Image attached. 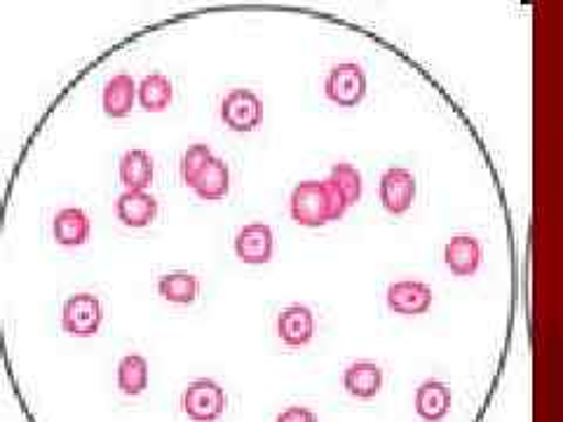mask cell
<instances>
[{
	"mask_svg": "<svg viewBox=\"0 0 563 422\" xmlns=\"http://www.w3.org/2000/svg\"><path fill=\"white\" fill-rule=\"evenodd\" d=\"M291 219L303 227H322L333 221L327 181H306L291 192Z\"/></svg>",
	"mask_w": 563,
	"mask_h": 422,
	"instance_id": "1",
	"label": "cell"
},
{
	"mask_svg": "<svg viewBox=\"0 0 563 422\" xmlns=\"http://www.w3.org/2000/svg\"><path fill=\"white\" fill-rule=\"evenodd\" d=\"M228 407L225 390L209 378L192 380L181 395V409L190 422H217Z\"/></svg>",
	"mask_w": 563,
	"mask_h": 422,
	"instance_id": "2",
	"label": "cell"
},
{
	"mask_svg": "<svg viewBox=\"0 0 563 422\" xmlns=\"http://www.w3.org/2000/svg\"><path fill=\"white\" fill-rule=\"evenodd\" d=\"M103 322L101 301L92 293L70 296L62 310V329L74 338H92Z\"/></svg>",
	"mask_w": 563,
	"mask_h": 422,
	"instance_id": "3",
	"label": "cell"
},
{
	"mask_svg": "<svg viewBox=\"0 0 563 422\" xmlns=\"http://www.w3.org/2000/svg\"><path fill=\"white\" fill-rule=\"evenodd\" d=\"M324 92L329 101L343 106V109H355L357 103L364 101L366 97V74L360 64H339L331 68V74L327 76L324 82Z\"/></svg>",
	"mask_w": 563,
	"mask_h": 422,
	"instance_id": "4",
	"label": "cell"
},
{
	"mask_svg": "<svg viewBox=\"0 0 563 422\" xmlns=\"http://www.w3.org/2000/svg\"><path fill=\"white\" fill-rule=\"evenodd\" d=\"M221 120L233 132H254L263 120V103L252 90H233L221 103Z\"/></svg>",
	"mask_w": 563,
	"mask_h": 422,
	"instance_id": "5",
	"label": "cell"
},
{
	"mask_svg": "<svg viewBox=\"0 0 563 422\" xmlns=\"http://www.w3.org/2000/svg\"><path fill=\"white\" fill-rule=\"evenodd\" d=\"M380 202L385 211H390L395 216L407 214L416 198V176L409 169L393 167L380 176Z\"/></svg>",
	"mask_w": 563,
	"mask_h": 422,
	"instance_id": "6",
	"label": "cell"
},
{
	"mask_svg": "<svg viewBox=\"0 0 563 422\" xmlns=\"http://www.w3.org/2000/svg\"><path fill=\"white\" fill-rule=\"evenodd\" d=\"M273 231L266 223L244 225L235 237V254L246 266H263L273 258Z\"/></svg>",
	"mask_w": 563,
	"mask_h": 422,
	"instance_id": "7",
	"label": "cell"
},
{
	"mask_svg": "<svg viewBox=\"0 0 563 422\" xmlns=\"http://www.w3.org/2000/svg\"><path fill=\"white\" fill-rule=\"evenodd\" d=\"M277 336L287 347H306L314 336V316L306 306H289L277 316Z\"/></svg>",
	"mask_w": 563,
	"mask_h": 422,
	"instance_id": "8",
	"label": "cell"
},
{
	"mask_svg": "<svg viewBox=\"0 0 563 422\" xmlns=\"http://www.w3.org/2000/svg\"><path fill=\"white\" fill-rule=\"evenodd\" d=\"M387 306L397 314H422L432 306V289L428 285H422V281H395V285L387 289Z\"/></svg>",
	"mask_w": 563,
	"mask_h": 422,
	"instance_id": "9",
	"label": "cell"
},
{
	"mask_svg": "<svg viewBox=\"0 0 563 422\" xmlns=\"http://www.w3.org/2000/svg\"><path fill=\"white\" fill-rule=\"evenodd\" d=\"M161 204L148 192L125 190L115 202V216L122 225L128 227H146L155 221Z\"/></svg>",
	"mask_w": 563,
	"mask_h": 422,
	"instance_id": "10",
	"label": "cell"
},
{
	"mask_svg": "<svg viewBox=\"0 0 563 422\" xmlns=\"http://www.w3.org/2000/svg\"><path fill=\"white\" fill-rule=\"evenodd\" d=\"M444 260H446L449 270L457 277L474 275L482 266V244H479V240L472 237V235L453 237L444 249Z\"/></svg>",
	"mask_w": 563,
	"mask_h": 422,
	"instance_id": "11",
	"label": "cell"
},
{
	"mask_svg": "<svg viewBox=\"0 0 563 422\" xmlns=\"http://www.w3.org/2000/svg\"><path fill=\"white\" fill-rule=\"evenodd\" d=\"M416 413L426 422H442L451 411V390L439 380H426L416 390Z\"/></svg>",
	"mask_w": 563,
	"mask_h": 422,
	"instance_id": "12",
	"label": "cell"
},
{
	"mask_svg": "<svg viewBox=\"0 0 563 422\" xmlns=\"http://www.w3.org/2000/svg\"><path fill=\"white\" fill-rule=\"evenodd\" d=\"M343 387L355 399H374L383 390V371L374 362H355L345 368Z\"/></svg>",
	"mask_w": 563,
	"mask_h": 422,
	"instance_id": "13",
	"label": "cell"
},
{
	"mask_svg": "<svg viewBox=\"0 0 563 422\" xmlns=\"http://www.w3.org/2000/svg\"><path fill=\"white\" fill-rule=\"evenodd\" d=\"M120 181L128 190H136V192H146V188L153 184L155 176V165L153 157L146 151H128L122 155L120 160Z\"/></svg>",
	"mask_w": 563,
	"mask_h": 422,
	"instance_id": "14",
	"label": "cell"
},
{
	"mask_svg": "<svg viewBox=\"0 0 563 422\" xmlns=\"http://www.w3.org/2000/svg\"><path fill=\"white\" fill-rule=\"evenodd\" d=\"M136 95H139V87L132 76L128 74L113 76L103 87V99H101L103 113L109 118H125L132 111Z\"/></svg>",
	"mask_w": 563,
	"mask_h": 422,
	"instance_id": "15",
	"label": "cell"
},
{
	"mask_svg": "<svg viewBox=\"0 0 563 422\" xmlns=\"http://www.w3.org/2000/svg\"><path fill=\"white\" fill-rule=\"evenodd\" d=\"M52 233L62 246H82L90 237V219L78 207L62 209L52 221Z\"/></svg>",
	"mask_w": 563,
	"mask_h": 422,
	"instance_id": "16",
	"label": "cell"
},
{
	"mask_svg": "<svg viewBox=\"0 0 563 422\" xmlns=\"http://www.w3.org/2000/svg\"><path fill=\"white\" fill-rule=\"evenodd\" d=\"M118 390L125 397H139L148 387V362L141 355H128L118 364Z\"/></svg>",
	"mask_w": 563,
	"mask_h": 422,
	"instance_id": "17",
	"label": "cell"
},
{
	"mask_svg": "<svg viewBox=\"0 0 563 422\" xmlns=\"http://www.w3.org/2000/svg\"><path fill=\"white\" fill-rule=\"evenodd\" d=\"M157 291L165 298V301L174 306H190L196 303L198 291H200V281L196 275L190 273H172L161 277L157 281Z\"/></svg>",
	"mask_w": 563,
	"mask_h": 422,
	"instance_id": "18",
	"label": "cell"
},
{
	"mask_svg": "<svg viewBox=\"0 0 563 422\" xmlns=\"http://www.w3.org/2000/svg\"><path fill=\"white\" fill-rule=\"evenodd\" d=\"M190 188L196 190V196L202 198V200H209V202L221 200V198H225L228 188H231V171H228V167H225L223 160H219V157H214V163H211V165L198 176L196 184H192Z\"/></svg>",
	"mask_w": 563,
	"mask_h": 422,
	"instance_id": "19",
	"label": "cell"
},
{
	"mask_svg": "<svg viewBox=\"0 0 563 422\" xmlns=\"http://www.w3.org/2000/svg\"><path fill=\"white\" fill-rule=\"evenodd\" d=\"M174 99V87L167 76L153 74L146 76L139 85V103L148 113H163Z\"/></svg>",
	"mask_w": 563,
	"mask_h": 422,
	"instance_id": "20",
	"label": "cell"
},
{
	"mask_svg": "<svg viewBox=\"0 0 563 422\" xmlns=\"http://www.w3.org/2000/svg\"><path fill=\"white\" fill-rule=\"evenodd\" d=\"M329 181L343 192L350 207L362 198V174H360L355 167H352V165H347V163L333 165Z\"/></svg>",
	"mask_w": 563,
	"mask_h": 422,
	"instance_id": "21",
	"label": "cell"
},
{
	"mask_svg": "<svg viewBox=\"0 0 563 422\" xmlns=\"http://www.w3.org/2000/svg\"><path fill=\"white\" fill-rule=\"evenodd\" d=\"M211 163H214V153H211L209 146H205V144L190 146V148L184 153V157H181V176H184V181H186L188 186L196 184L198 176H200Z\"/></svg>",
	"mask_w": 563,
	"mask_h": 422,
	"instance_id": "22",
	"label": "cell"
},
{
	"mask_svg": "<svg viewBox=\"0 0 563 422\" xmlns=\"http://www.w3.org/2000/svg\"><path fill=\"white\" fill-rule=\"evenodd\" d=\"M275 422H317V415L306 407H289L277 415Z\"/></svg>",
	"mask_w": 563,
	"mask_h": 422,
	"instance_id": "23",
	"label": "cell"
}]
</instances>
